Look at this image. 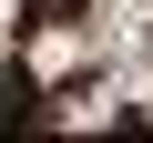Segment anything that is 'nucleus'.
Listing matches in <instances>:
<instances>
[{"label": "nucleus", "mask_w": 153, "mask_h": 143, "mask_svg": "<svg viewBox=\"0 0 153 143\" xmlns=\"http://www.w3.org/2000/svg\"><path fill=\"white\" fill-rule=\"evenodd\" d=\"M61 21H82V0H31L21 10V31H61Z\"/></svg>", "instance_id": "2"}, {"label": "nucleus", "mask_w": 153, "mask_h": 143, "mask_svg": "<svg viewBox=\"0 0 153 143\" xmlns=\"http://www.w3.org/2000/svg\"><path fill=\"white\" fill-rule=\"evenodd\" d=\"M41 123V82L31 72H0V133H31Z\"/></svg>", "instance_id": "1"}]
</instances>
